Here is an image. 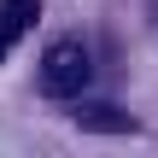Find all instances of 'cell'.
<instances>
[{"mask_svg": "<svg viewBox=\"0 0 158 158\" xmlns=\"http://www.w3.org/2000/svg\"><path fill=\"white\" fill-rule=\"evenodd\" d=\"M41 88H47L53 100H70V94H82V88H88V53H82L76 41H59V47H47V59H41Z\"/></svg>", "mask_w": 158, "mask_h": 158, "instance_id": "1", "label": "cell"}, {"mask_svg": "<svg viewBox=\"0 0 158 158\" xmlns=\"http://www.w3.org/2000/svg\"><path fill=\"white\" fill-rule=\"evenodd\" d=\"M41 23V0H0V53H12Z\"/></svg>", "mask_w": 158, "mask_h": 158, "instance_id": "2", "label": "cell"}, {"mask_svg": "<svg viewBox=\"0 0 158 158\" xmlns=\"http://www.w3.org/2000/svg\"><path fill=\"white\" fill-rule=\"evenodd\" d=\"M82 129H100V135H129L135 123H129L117 106H82Z\"/></svg>", "mask_w": 158, "mask_h": 158, "instance_id": "3", "label": "cell"}]
</instances>
